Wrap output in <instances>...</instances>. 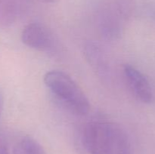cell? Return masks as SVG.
<instances>
[{
    "instance_id": "cell-10",
    "label": "cell",
    "mask_w": 155,
    "mask_h": 154,
    "mask_svg": "<svg viewBox=\"0 0 155 154\" xmlns=\"http://www.w3.org/2000/svg\"><path fill=\"white\" fill-rule=\"evenodd\" d=\"M2 107H3V98L2 95H0V117H1L2 111Z\"/></svg>"
},
{
    "instance_id": "cell-2",
    "label": "cell",
    "mask_w": 155,
    "mask_h": 154,
    "mask_svg": "<svg viewBox=\"0 0 155 154\" xmlns=\"http://www.w3.org/2000/svg\"><path fill=\"white\" fill-rule=\"evenodd\" d=\"M114 122L95 121L83 128L81 142L89 154H106Z\"/></svg>"
},
{
    "instance_id": "cell-6",
    "label": "cell",
    "mask_w": 155,
    "mask_h": 154,
    "mask_svg": "<svg viewBox=\"0 0 155 154\" xmlns=\"http://www.w3.org/2000/svg\"><path fill=\"white\" fill-rule=\"evenodd\" d=\"M106 154H133L130 137L126 131L114 122Z\"/></svg>"
},
{
    "instance_id": "cell-9",
    "label": "cell",
    "mask_w": 155,
    "mask_h": 154,
    "mask_svg": "<svg viewBox=\"0 0 155 154\" xmlns=\"http://www.w3.org/2000/svg\"><path fill=\"white\" fill-rule=\"evenodd\" d=\"M0 154H11L8 148L7 143L2 137H0Z\"/></svg>"
},
{
    "instance_id": "cell-1",
    "label": "cell",
    "mask_w": 155,
    "mask_h": 154,
    "mask_svg": "<svg viewBox=\"0 0 155 154\" xmlns=\"http://www.w3.org/2000/svg\"><path fill=\"white\" fill-rule=\"evenodd\" d=\"M44 82L53 96L71 111L81 116L89 113V99L68 73L61 70H51L45 73Z\"/></svg>"
},
{
    "instance_id": "cell-5",
    "label": "cell",
    "mask_w": 155,
    "mask_h": 154,
    "mask_svg": "<svg viewBox=\"0 0 155 154\" xmlns=\"http://www.w3.org/2000/svg\"><path fill=\"white\" fill-rule=\"evenodd\" d=\"M85 55L97 75L104 79L110 77V66L105 53L98 44L89 42L85 45Z\"/></svg>"
},
{
    "instance_id": "cell-3",
    "label": "cell",
    "mask_w": 155,
    "mask_h": 154,
    "mask_svg": "<svg viewBox=\"0 0 155 154\" xmlns=\"http://www.w3.org/2000/svg\"><path fill=\"white\" fill-rule=\"evenodd\" d=\"M123 72L126 82L135 98L144 104L152 102L154 95L147 77L135 66L130 64L124 65Z\"/></svg>"
},
{
    "instance_id": "cell-8",
    "label": "cell",
    "mask_w": 155,
    "mask_h": 154,
    "mask_svg": "<svg viewBox=\"0 0 155 154\" xmlns=\"http://www.w3.org/2000/svg\"><path fill=\"white\" fill-rule=\"evenodd\" d=\"M12 154H47L42 145L29 136L21 137L15 143Z\"/></svg>"
},
{
    "instance_id": "cell-4",
    "label": "cell",
    "mask_w": 155,
    "mask_h": 154,
    "mask_svg": "<svg viewBox=\"0 0 155 154\" xmlns=\"http://www.w3.org/2000/svg\"><path fill=\"white\" fill-rule=\"evenodd\" d=\"M21 39L29 48L39 51H47L53 45V39L49 30L39 23L27 24L21 33Z\"/></svg>"
},
{
    "instance_id": "cell-11",
    "label": "cell",
    "mask_w": 155,
    "mask_h": 154,
    "mask_svg": "<svg viewBox=\"0 0 155 154\" xmlns=\"http://www.w3.org/2000/svg\"><path fill=\"white\" fill-rule=\"evenodd\" d=\"M44 2H48V3H55L57 2L58 0H43Z\"/></svg>"
},
{
    "instance_id": "cell-7",
    "label": "cell",
    "mask_w": 155,
    "mask_h": 154,
    "mask_svg": "<svg viewBox=\"0 0 155 154\" xmlns=\"http://www.w3.org/2000/svg\"><path fill=\"white\" fill-rule=\"evenodd\" d=\"M98 27L101 33L107 39H115L120 36L122 30L119 17L108 13L100 17Z\"/></svg>"
}]
</instances>
